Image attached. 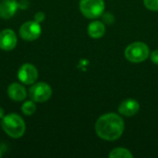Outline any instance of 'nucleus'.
I'll return each instance as SVG.
<instances>
[{
  "label": "nucleus",
  "mask_w": 158,
  "mask_h": 158,
  "mask_svg": "<svg viewBox=\"0 0 158 158\" xmlns=\"http://www.w3.org/2000/svg\"><path fill=\"white\" fill-rule=\"evenodd\" d=\"M125 129L123 118L116 113L101 116L95 123V131L99 138L106 141H116L121 137Z\"/></svg>",
  "instance_id": "nucleus-1"
},
{
  "label": "nucleus",
  "mask_w": 158,
  "mask_h": 158,
  "mask_svg": "<svg viewBox=\"0 0 158 158\" xmlns=\"http://www.w3.org/2000/svg\"><path fill=\"white\" fill-rule=\"evenodd\" d=\"M1 126L4 131L11 138L19 139L23 136L26 126L23 118L16 113H10L2 118Z\"/></svg>",
  "instance_id": "nucleus-2"
},
{
  "label": "nucleus",
  "mask_w": 158,
  "mask_h": 158,
  "mask_svg": "<svg viewBox=\"0 0 158 158\" xmlns=\"http://www.w3.org/2000/svg\"><path fill=\"white\" fill-rule=\"evenodd\" d=\"M150 56V50L146 44L135 42L125 49V57L131 63H141L146 60Z\"/></svg>",
  "instance_id": "nucleus-3"
},
{
  "label": "nucleus",
  "mask_w": 158,
  "mask_h": 158,
  "mask_svg": "<svg viewBox=\"0 0 158 158\" xmlns=\"http://www.w3.org/2000/svg\"><path fill=\"white\" fill-rule=\"evenodd\" d=\"M104 0H81L80 10L87 19H94L101 17L105 11Z\"/></svg>",
  "instance_id": "nucleus-4"
},
{
  "label": "nucleus",
  "mask_w": 158,
  "mask_h": 158,
  "mask_svg": "<svg viewBox=\"0 0 158 158\" xmlns=\"http://www.w3.org/2000/svg\"><path fill=\"white\" fill-rule=\"evenodd\" d=\"M30 97L36 103H44L50 99L52 96V88L46 82L33 83L29 92Z\"/></svg>",
  "instance_id": "nucleus-5"
},
{
  "label": "nucleus",
  "mask_w": 158,
  "mask_h": 158,
  "mask_svg": "<svg viewBox=\"0 0 158 158\" xmlns=\"http://www.w3.org/2000/svg\"><path fill=\"white\" fill-rule=\"evenodd\" d=\"M42 28L36 20H30L23 23L19 28V35L24 41H34L41 35Z\"/></svg>",
  "instance_id": "nucleus-6"
},
{
  "label": "nucleus",
  "mask_w": 158,
  "mask_h": 158,
  "mask_svg": "<svg viewBox=\"0 0 158 158\" xmlns=\"http://www.w3.org/2000/svg\"><path fill=\"white\" fill-rule=\"evenodd\" d=\"M18 78L23 84H33L38 79V70L31 64H23L18 71Z\"/></svg>",
  "instance_id": "nucleus-7"
},
{
  "label": "nucleus",
  "mask_w": 158,
  "mask_h": 158,
  "mask_svg": "<svg viewBox=\"0 0 158 158\" xmlns=\"http://www.w3.org/2000/svg\"><path fill=\"white\" fill-rule=\"evenodd\" d=\"M17 35L11 29H5L0 32V49L11 51L17 45Z\"/></svg>",
  "instance_id": "nucleus-8"
},
{
  "label": "nucleus",
  "mask_w": 158,
  "mask_h": 158,
  "mask_svg": "<svg viewBox=\"0 0 158 158\" xmlns=\"http://www.w3.org/2000/svg\"><path fill=\"white\" fill-rule=\"evenodd\" d=\"M139 109H140L139 103L132 98L125 99L124 101L121 102V104L118 106L119 114L126 117H132L136 115L139 112Z\"/></svg>",
  "instance_id": "nucleus-9"
},
{
  "label": "nucleus",
  "mask_w": 158,
  "mask_h": 158,
  "mask_svg": "<svg viewBox=\"0 0 158 158\" xmlns=\"http://www.w3.org/2000/svg\"><path fill=\"white\" fill-rule=\"evenodd\" d=\"M18 8L17 0H3L0 3V17L4 19H9L16 14Z\"/></svg>",
  "instance_id": "nucleus-10"
},
{
  "label": "nucleus",
  "mask_w": 158,
  "mask_h": 158,
  "mask_svg": "<svg viewBox=\"0 0 158 158\" xmlns=\"http://www.w3.org/2000/svg\"><path fill=\"white\" fill-rule=\"evenodd\" d=\"M7 94L11 100L17 101V102H21V101H24L26 99L27 91L24 88V86H22L21 84L14 82L8 86Z\"/></svg>",
  "instance_id": "nucleus-11"
},
{
  "label": "nucleus",
  "mask_w": 158,
  "mask_h": 158,
  "mask_svg": "<svg viewBox=\"0 0 158 158\" xmlns=\"http://www.w3.org/2000/svg\"><path fill=\"white\" fill-rule=\"evenodd\" d=\"M88 34L94 39H99L103 37L106 33L105 23L99 20H94L91 22L88 26Z\"/></svg>",
  "instance_id": "nucleus-12"
},
{
  "label": "nucleus",
  "mask_w": 158,
  "mask_h": 158,
  "mask_svg": "<svg viewBox=\"0 0 158 158\" xmlns=\"http://www.w3.org/2000/svg\"><path fill=\"white\" fill-rule=\"evenodd\" d=\"M109 157L110 158H132L133 155L131 153V151H129L126 148H115L113 149L110 154H109Z\"/></svg>",
  "instance_id": "nucleus-13"
},
{
  "label": "nucleus",
  "mask_w": 158,
  "mask_h": 158,
  "mask_svg": "<svg viewBox=\"0 0 158 158\" xmlns=\"http://www.w3.org/2000/svg\"><path fill=\"white\" fill-rule=\"evenodd\" d=\"M21 111L26 116H31L36 111V105L33 100L26 101L21 106Z\"/></svg>",
  "instance_id": "nucleus-14"
},
{
  "label": "nucleus",
  "mask_w": 158,
  "mask_h": 158,
  "mask_svg": "<svg viewBox=\"0 0 158 158\" xmlns=\"http://www.w3.org/2000/svg\"><path fill=\"white\" fill-rule=\"evenodd\" d=\"M143 4L149 10L158 11V0H143Z\"/></svg>",
  "instance_id": "nucleus-15"
},
{
  "label": "nucleus",
  "mask_w": 158,
  "mask_h": 158,
  "mask_svg": "<svg viewBox=\"0 0 158 158\" xmlns=\"http://www.w3.org/2000/svg\"><path fill=\"white\" fill-rule=\"evenodd\" d=\"M103 21L106 23V24H111L114 20H115V19H114V16L112 15V14H110V13H103Z\"/></svg>",
  "instance_id": "nucleus-16"
},
{
  "label": "nucleus",
  "mask_w": 158,
  "mask_h": 158,
  "mask_svg": "<svg viewBox=\"0 0 158 158\" xmlns=\"http://www.w3.org/2000/svg\"><path fill=\"white\" fill-rule=\"evenodd\" d=\"M44 18H45V15L44 12L40 11V12H37L35 15H34V20H36L37 22L41 23L42 21L44 20Z\"/></svg>",
  "instance_id": "nucleus-17"
},
{
  "label": "nucleus",
  "mask_w": 158,
  "mask_h": 158,
  "mask_svg": "<svg viewBox=\"0 0 158 158\" xmlns=\"http://www.w3.org/2000/svg\"><path fill=\"white\" fill-rule=\"evenodd\" d=\"M150 57H151V60L154 64L158 65V49L153 51L150 55Z\"/></svg>",
  "instance_id": "nucleus-18"
},
{
  "label": "nucleus",
  "mask_w": 158,
  "mask_h": 158,
  "mask_svg": "<svg viewBox=\"0 0 158 158\" xmlns=\"http://www.w3.org/2000/svg\"><path fill=\"white\" fill-rule=\"evenodd\" d=\"M18 4H19V8H21L23 10L27 9L30 6V3L28 0H20L19 2H18Z\"/></svg>",
  "instance_id": "nucleus-19"
},
{
  "label": "nucleus",
  "mask_w": 158,
  "mask_h": 158,
  "mask_svg": "<svg viewBox=\"0 0 158 158\" xmlns=\"http://www.w3.org/2000/svg\"><path fill=\"white\" fill-rule=\"evenodd\" d=\"M4 117H5V111H4V109L0 106V119L3 118Z\"/></svg>",
  "instance_id": "nucleus-20"
},
{
  "label": "nucleus",
  "mask_w": 158,
  "mask_h": 158,
  "mask_svg": "<svg viewBox=\"0 0 158 158\" xmlns=\"http://www.w3.org/2000/svg\"><path fill=\"white\" fill-rule=\"evenodd\" d=\"M0 157H2V151L0 150Z\"/></svg>",
  "instance_id": "nucleus-21"
}]
</instances>
